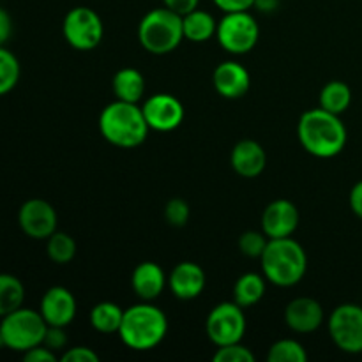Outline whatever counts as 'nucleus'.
Returning a JSON list of instances; mask_svg holds the SVG:
<instances>
[{
  "mask_svg": "<svg viewBox=\"0 0 362 362\" xmlns=\"http://www.w3.org/2000/svg\"><path fill=\"white\" fill-rule=\"evenodd\" d=\"M168 334V318L154 304L141 300L124 310L119 338L134 352H148L161 345Z\"/></svg>",
  "mask_w": 362,
  "mask_h": 362,
  "instance_id": "obj_2",
  "label": "nucleus"
},
{
  "mask_svg": "<svg viewBox=\"0 0 362 362\" xmlns=\"http://www.w3.org/2000/svg\"><path fill=\"white\" fill-rule=\"evenodd\" d=\"M112 88L115 99L126 103H136L138 105L145 94V78L134 67H122L113 76Z\"/></svg>",
  "mask_w": 362,
  "mask_h": 362,
  "instance_id": "obj_20",
  "label": "nucleus"
},
{
  "mask_svg": "<svg viewBox=\"0 0 362 362\" xmlns=\"http://www.w3.org/2000/svg\"><path fill=\"white\" fill-rule=\"evenodd\" d=\"M18 225L21 232L34 240H46L57 232L59 216L49 202L41 198H30L25 202L18 212Z\"/></svg>",
  "mask_w": 362,
  "mask_h": 362,
  "instance_id": "obj_11",
  "label": "nucleus"
},
{
  "mask_svg": "<svg viewBox=\"0 0 362 362\" xmlns=\"http://www.w3.org/2000/svg\"><path fill=\"white\" fill-rule=\"evenodd\" d=\"M13 35V20L4 7H0V46H6Z\"/></svg>",
  "mask_w": 362,
  "mask_h": 362,
  "instance_id": "obj_37",
  "label": "nucleus"
},
{
  "mask_svg": "<svg viewBox=\"0 0 362 362\" xmlns=\"http://www.w3.org/2000/svg\"><path fill=\"white\" fill-rule=\"evenodd\" d=\"M269 362H306V349L296 339H279L269 349Z\"/></svg>",
  "mask_w": 362,
  "mask_h": 362,
  "instance_id": "obj_28",
  "label": "nucleus"
},
{
  "mask_svg": "<svg viewBox=\"0 0 362 362\" xmlns=\"http://www.w3.org/2000/svg\"><path fill=\"white\" fill-rule=\"evenodd\" d=\"M163 4H165V7L172 9L173 13L184 16V14H187V13H191V11L197 9L198 4H200V0H163Z\"/></svg>",
  "mask_w": 362,
  "mask_h": 362,
  "instance_id": "obj_36",
  "label": "nucleus"
},
{
  "mask_svg": "<svg viewBox=\"0 0 362 362\" xmlns=\"http://www.w3.org/2000/svg\"><path fill=\"white\" fill-rule=\"evenodd\" d=\"M325 320L322 304L311 297H297L285 308V322L297 334H311L318 331Z\"/></svg>",
  "mask_w": 362,
  "mask_h": 362,
  "instance_id": "obj_15",
  "label": "nucleus"
},
{
  "mask_svg": "<svg viewBox=\"0 0 362 362\" xmlns=\"http://www.w3.org/2000/svg\"><path fill=\"white\" fill-rule=\"evenodd\" d=\"M42 345L48 346L53 352H62L67 349V334L66 327H55V325H48L46 329L45 339H42Z\"/></svg>",
  "mask_w": 362,
  "mask_h": 362,
  "instance_id": "obj_32",
  "label": "nucleus"
},
{
  "mask_svg": "<svg viewBox=\"0 0 362 362\" xmlns=\"http://www.w3.org/2000/svg\"><path fill=\"white\" fill-rule=\"evenodd\" d=\"M184 39L182 16L168 7L152 9L138 25V41L152 55H168Z\"/></svg>",
  "mask_w": 362,
  "mask_h": 362,
  "instance_id": "obj_5",
  "label": "nucleus"
},
{
  "mask_svg": "<svg viewBox=\"0 0 362 362\" xmlns=\"http://www.w3.org/2000/svg\"><path fill=\"white\" fill-rule=\"evenodd\" d=\"M20 60L6 46H0V98L9 94L16 87L20 81Z\"/></svg>",
  "mask_w": 362,
  "mask_h": 362,
  "instance_id": "obj_27",
  "label": "nucleus"
},
{
  "mask_svg": "<svg viewBox=\"0 0 362 362\" xmlns=\"http://www.w3.org/2000/svg\"><path fill=\"white\" fill-rule=\"evenodd\" d=\"M25 286L16 276L0 272V318L23 306Z\"/></svg>",
  "mask_w": 362,
  "mask_h": 362,
  "instance_id": "obj_25",
  "label": "nucleus"
},
{
  "mask_svg": "<svg viewBox=\"0 0 362 362\" xmlns=\"http://www.w3.org/2000/svg\"><path fill=\"white\" fill-rule=\"evenodd\" d=\"M205 332H207V338L216 346L240 343L244 334H246V315H244V308L239 306L235 300L216 304L211 310V313L207 315Z\"/></svg>",
  "mask_w": 362,
  "mask_h": 362,
  "instance_id": "obj_9",
  "label": "nucleus"
},
{
  "mask_svg": "<svg viewBox=\"0 0 362 362\" xmlns=\"http://www.w3.org/2000/svg\"><path fill=\"white\" fill-rule=\"evenodd\" d=\"M191 209L189 204L182 198H172V200L166 202L165 205V219L168 225L180 228V226L186 225L189 221Z\"/></svg>",
  "mask_w": 362,
  "mask_h": 362,
  "instance_id": "obj_31",
  "label": "nucleus"
},
{
  "mask_svg": "<svg viewBox=\"0 0 362 362\" xmlns=\"http://www.w3.org/2000/svg\"><path fill=\"white\" fill-rule=\"evenodd\" d=\"M0 345H2V343H0Z\"/></svg>",
  "mask_w": 362,
  "mask_h": 362,
  "instance_id": "obj_40",
  "label": "nucleus"
},
{
  "mask_svg": "<svg viewBox=\"0 0 362 362\" xmlns=\"http://www.w3.org/2000/svg\"><path fill=\"white\" fill-rule=\"evenodd\" d=\"M269 243V237L264 232L257 230H247L239 237V250L247 258H260L265 246Z\"/></svg>",
  "mask_w": 362,
  "mask_h": 362,
  "instance_id": "obj_29",
  "label": "nucleus"
},
{
  "mask_svg": "<svg viewBox=\"0 0 362 362\" xmlns=\"http://www.w3.org/2000/svg\"><path fill=\"white\" fill-rule=\"evenodd\" d=\"M48 324L39 311L30 308H18L2 317L0 322V343L13 352H27L42 345Z\"/></svg>",
  "mask_w": 362,
  "mask_h": 362,
  "instance_id": "obj_6",
  "label": "nucleus"
},
{
  "mask_svg": "<svg viewBox=\"0 0 362 362\" xmlns=\"http://www.w3.org/2000/svg\"><path fill=\"white\" fill-rule=\"evenodd\" d=\"M349 202L354 214H356L359 219H362V180H359V182L352 187Z\"/></svg>",
  "mask_w": 362,
  "mask_h": 362,
  "instance_id": "obj_38",
  "label": "nucleus"
},
{
  "mask_svg": "<svg viewBox=\"0 0 362 362\" xmlns=\"http://www.w3.org/2000/svg\"><path fill=\"white\" fill-rule=\"evenodd\" d=\"M265 276L257 274V272H246L240 276L233 285V300L239 306L253 308L255 304L260 303L265 296Z\"/></svg>",
  "mask_w": 362,
  "mask_h": 362,
  "instance_id": "obj_22",
  "label": "nucleus"
},
{
  "mask_svg": "<svg viewBox=\"0 0 362 362\" xmlns=\"http://www.w3.org/2000/svg\"><path fill=\"white\" fill-rule=\"evenodd\" d=\"M62 362H99V356L88 346H71L60 356Z\"/></svg>",
  "mask_w": 362,
  "mask_h": 362,
  "instance_id": "obj_33",
  "label": "nucleus"
},
{
  "mask_svg": "<svg viewBox=\"0 0 362 362\" xmlns=\"http://www.w3.org/2000/svg\"><path fill=\"white\" fill-rule=\"evenodd\" d=\"M262 274L269 283L281 288L303 281L308 271V257L304 247L292 237L269 239L260 257Z\"/></svg>",
  "mask_w": 362,
  "mask_h": 362,
  "instance_id": "obj_4",
  "label": "nucleus"
},
{
  "mask_svg": "<svg viewBox=\"0 0 362 362\" xmlns=\"http://www.w3.org/2000/svg\"><path fill=\"white\" fill-rule=\"evenodd\" d=\"M62 34L67 45L80 52H90L105 35V25L94 9L85 6L73 7L64 16Z\"/></svg>",
  "mask_w": 362,
  "mask_h": 362,
  "instance_id": "obj_8",
  "label": "nucleus"
},
{
  "mask_svg": "<svg viewBox=\"0 0 362 362\" xmlns=\"http://www.w3.org/2000/svg\"><path fill=\"white\" fill-rule=\"evenodd\" d=\"M170 292L180 300H193L205 288V272L194 262H180L168 276Z\"/></svg>",
  "mask_w": 362,
  "mask_h": 362,
  "instance_id": "obj_17",
  "label": "nucleus"
},
{
  "mask_svg": "<svg viewBox=\"0 0 362 362\" xmlns=\"http://www.w3.org/2000/svg\"><path fill=\"white\" fill-rule=\"evenodd\" d=\"M166 285H168V278H166L165 271L161 265L154 264V262H141L131 274V286H133L134 296L140 300L151 303V300L158 299L165 292Z\"/></svg>",
  "mask_w": 362,
  "mask_h": 362,
  "instance_id": "obj_19",
  "label": "nucleus"
},
{
  "mask_svg": "<svg viewBox=\"0 0 362 362\" xmlns=\"http://www.w3.org/2000/svg\"><path fill=\"white\" fill-rule=\"evenodd\" d=\"M23 361L25 362H55L57 354L53 350H49L48 346L37 345L34 349L23 352Z\"/></svg>",
  "mask_w": 362,
  "mask_h": 362,
  "instance_id": "obj_34",
  "label": "nucleus"
},
{
  "mask_svg": "<svg viewBox=\"0 0 362 362\" xmlns=\"http://www.w3.org/2000/svg\"><path fill=\"white\" fill-rule=\"evenodd\" d=\"M300 216L296 204L285 198L271 202L262 212V232L269 239L292 237L299 226Z\"/></svg>",
  "mask_w": 362,
  "mask_h": 362,
  "instance_id": "obj_13",
  "label": "nucleus"
},
{
  "mask_svg": "<svg viewBox=\"0 0 362 362\" xmlns=\"http://www.w3.org/2000/svg\"><path fill=\"white\" fill-rule=\"evenodd\" d=\"M216 7L223 13H235V11H250L255 7V0H212Z\"/></svg>",
  "mask_w": 362,
  "mask_h": 362,
  "instance_id": "obj_35",
  "label": "nucleus"
},
{
  "mask_svg": "<svg viewBox=\"0 0 362 362\" xmlns=\"http://www.w3.org/2000/svg\"><path fill=\"white\" fill-rule=\"evenodd\" d=\"M141 112L151 131H158V133L175 131L184 122V115H186L182 103L175 95L166 94V92L151 95L141 105Z\"/></svg>",
  "mask_w": 362,
  "mask_h": 362,
  "instance_id": "obj_12",
  "label": "nucleus"
},
{
  "mask_svg": "<svg viewBox=\"0 0 362 362\" xmlns=\"http://www.w3.org/2000/svg\"><path fill=\"white\" fill-rule=\"evenodd\" d=\"M216 39L225 52L232 55H246L253 52L260 39V27L250 11L225 13L218 21Z\"/></svg>",
  "mask_w": 362,
  "mask_h": 362,
  "instance_id": "obj_7",
  "label": "nucleus"
},
{
  "mask_svg": "<svg viewBox=\"0 0 362 362\" xmlns=\"http://www.w3.org/2000/svg\"><path fill=\"white\" fill-rule=\"evenodd\" d=\"M184 39L191 42H207L209 39L216 37L218 21L211 13L204 9H194L182 16Z\"/></svg>",
  "mask_w": 362,
  "mask_h": 362,
  "instance_id": "obj_21",
  "label": "nucleus"
},
{
  "mask_svg": "<svg viewBox=\"0 0 362 362\" xmlns=\"http://www.w3.org/2000/svg\"><path fill=\"white\" fill-rule=\"evenodd\" d=\"M332 343L345 354H362V306L346 303L336 308L327 320Z\"/></svg>",
  "mask_w": 362,
  "mask_h": 362,
  "instance_id": "obj_10",
  "label": "nucleus"
},
{
  "mask_svg": "<svg viewBox=\"0 0 362 362\" xmlns=\"http://www.w3.org/2000/svg\"><path fill=\"white\" fill-rule=\"evenodd\" d=\"M124 310L119 304L112 303V300H103L98 303L90 310L88 320L94 331L101 332V334H119L120 324H122Z\"/></svg>",
  "mask_w": 362,
  "mask_h": 362,
  "instance_id": "obj_23",
  "label": "nucleus"
},
{
  "mask_svg": "<svg viewBox=\"0 0 362 362\" xmlns=\"http://www.w3.org/2000/svg\"><path fill=\"white\" fill-rule=\"evenodd\" d=\"M318 105L327 112L341 115L352 105V88L341 80H331L322 87Z\"/></svg>",
  "mask_w": 362,
  "mask_h": 362,
  "instance_id": "obj_24",
  "label": "nucleus"
},
{
  "mask_svg": "<svg viewBox=\"0 0 362 362\" xmlns=\"http://www.w3.org/2000/svg\"><path fill=\"white\" fill-rule=\"evenodd\" d=\"M216 92L225 99H239L247 94L251 87L250 71L237 60H225L216 66L212 73Z\"/></svg>",
  "mask_w": 362,
  "mask_h": 362,
  "instance_id": "obj_16",
  "label": "nucleus"
},
{
  "mask_svg": "<svg viewBox=\"0 0 362 362\" xmlns=\"http://www.w3.org/2000/svg\"><path fill=\"white\" fill-rule=\"evenodd\" d=\"M76 299L66 286H52L41 297L39 313L48 325L67 327L76 317Z\"/></svg>",
  "mask_w": 362,
  "mask_h": 362,
  "instance_id": "obj_14",
  "label": "nucleus"
},
{
  "mask_svg": "<svg viewBox=\"0 0 362 362\" xmlns=\"http://www.w3.org/2000/svg\"><path fill=\"white\" fill-rule=\"evenodd\" d=\"M279 0H255V7L262 13H272V11L278 9Z\"/></svg>",
  "mask_w": 362,
  "mask_h": 362,
  "instance_id": "obj_39",
  "label": "nucleus"
},
{
  "mask_svg": "<svg viewBox=\"0 0 362 362\" xmlns=\"http://www.w3.org/2000/svg\"><path fill=\"white\" fill-rule=\"evenodd\" d=\"M99 133L108 144L119 148H134L147 140L151 131L141 106L115 99L99 113Z\"/></svg>",
  "mask_w": 362,
  "mask_h": 362,
  "instance_id": "obj_3",
  "label": "nucleus"
},
{
  "mask_svg": "<svg viewBox=\"0 0 362 362\" xmlns=\"http://www.w3.org/2000/svg\"><path fill=\"white\" fill-rule=\"evenodd\" d=\"M46 253H48V258L53 264L66 265L76 255V243H74L69 233L57 230L55 233H52L46 239Z\"/></svg>",
  "mask_w": 362,
  "mask_h": 362,
  "instance_id": "obj_26",
  "label": "nucleus"
},
{
  "mask_svg": "<svg viewBox=\"0 0 362 362\" xmlns=\"http://www.w3.org/2000/svg\"><path fill=\"white\" fill-rule=\"evenodd\" d=\"M212 359L214 362H255L257 357L243 343H232V345L218 346Z\"/></svg>",
  "mask_w": 362,
  "mask_h": 362,
  "instance_id": "obj_30",
  "label": "nucleus"
},
{
  "mask_svg": "<svg viewBox=\"0 0 362 362\" xmlns=\"http://www.w3.org/2000/svg\"><path fill=\"white\" fill-rule=\"evenodd\" d=\"M297 136L308 154L318 159H331L341 154L349 134L339 115L318 106L300 115Z\"/></svg>",
  "mask_w": 362,
  "mask_h": 362,
  "instance_id": "obj_1",
  "label": "nucleus"
},
{
  "mask_svg": "<svg viewBox=\"0 0 362 362\" xmlns=\"http://www.w3.org/2000/svg\"><path fill=\"white\" fill-rule=\"evenodd\" d=\"M230 165L237 175L244 179H255L262 175L267 166V154L264 147L255 140H240L230 154Z\"/></svg>",
  "mask_w": 362,
  "mask_h": 362,
  "instance_id": "obj_18",
  "label": "nucleus"
}]
</instances>
